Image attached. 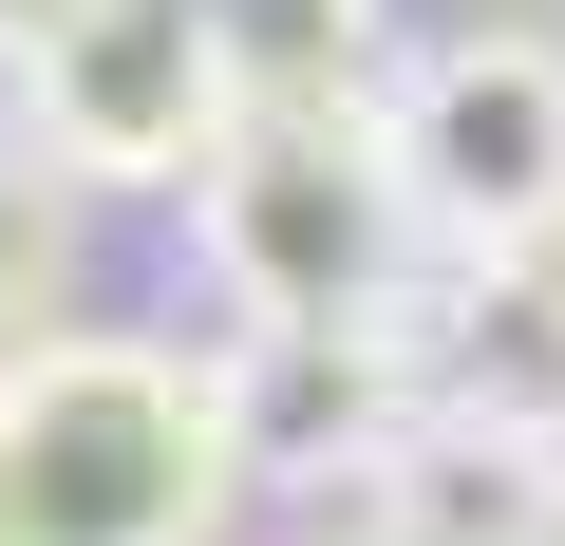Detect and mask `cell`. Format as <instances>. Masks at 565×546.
I'll return each mask as SVG.
<instances>
[{
  "mask_svg": "<svg viewBox=\"0 0 565 546\" xmlns=\"http://www.w3.org/2000/svg\"><path fill=\"white\" fill-rule=\"evenodd\" d=\"M189 245H207L226 321H415V283H434L377 95H245L189 170Z\"/></svg>",
  "mask_w": 565,
  "mask_h": 546,
  "instance_id": "obj_2",
  "label": "cell"
},
{
  "mask_svg": "<svg viewBox=\"0 0 565 546\" xmlns=\"http://www.w3.org/2000/svg\"><path fill=\"white\" fill-rule=\"evenodd\" d=\"M39 20H57V0H0V76H20V57H39Z\"/></svg>",
  "mask_w": 565,
  "mask_h": 546,
  "instance_id": "obj_9",
  "label": "cell"
},
{
  "mask_svg": "<svg viewBox=\"0 0 565 546\" xmlns=\"http://www.w3.org/2000/svg\"><path fill=\"white\" fill-rule=\"evenodd\" d=\"M340 546H396V527H340Z\"/></svg>",
  "mask_w": 565,
  "mask_h": 546,
  "instance_id": "obj_11",
  "label": "cell"
},
{
  "mask_svg": "<svg viewBox=\"0 0 565 546\" xmlns=\"http://www.w3.org/2000/svg\"><path fill=\"white\" fill-rule=\"evenodd\" d=\"M415 396L471 433L565 452V226L546 245H434L415 283Z\"/></svg>",
  "mask_w": 565,
  "mask_h": 546,
  "instance_id": "obj_5",
  "label": "cell"
},
{
  "mask_svg": "<svg viewBox=\"0 0 565 546\" xmlns=\"http://www.w3.org/2000/svg\"><path fill=\"white\" fill-rule=\"evenodd\" d=\"M509 546H565V471H546V508H527V527H509Z\"/></svg>",
  "mask_w": 565,
  "mask_h": 546,
  "instance_id": "obj_10",
  "label": "cell"
},
{
  "mask_svg": "<svg viewBox=\"0 0 565 546\" xmlns=\"http://www.w3.org/2000/svg\"><path fill=\"white\" fill-rule=\"evenodd\" d=\"M264 490L226 358L39 321L0 340V546H226Z\"/></svg>",
  "mask_w": 565,
  "mask_h": 546,
  "instance_id": "obj_1",
  "label": "cell"
},
{
  "mask_svg": "<svg viewBox=\"0 0 565 546\" xmlns=\"http://www.w3.org/2000/svg\"><path fill=\"white\" fill-rule=\"evenodd\" d=\"M377 0H226V95H377Z\"/></svg>",
  "mask_w": 565,
  "mask_h": 546,
  "instance_id": "obj_7",
  "label": "cell"
},
{
  "mask_svg": "<svg viewBox=\"0 0 565 546\" xmlns=\"http://www.w3.org/2000/svg\"><path fill=\"white\" fill-rule=\"evenodd\" d=\"M39 321H76V170L0 132V340H39Z\"/></svg>",
  "mask_w": 565,
  "mask_h": 546,
  "instance_id": "obj_8",
  "label": "cell"
},
{
  "mask_svg": "<svg viewBox=\"0 0 565 546\" xmlns=\"http://www.w3.org/2000/svg\"><path fill=\"white\" fill-rule=\"evenodd\" d=\"M226 396H245L264 490H340L359 508V471L415 415V321H245L226 340Z\"/></svg>",
  "mask_w": 565,
  "mask_h": 546,
  "instance_id": "obj_6",
  "label": "cell"
},
{
  "mask_svg": "<svg viewBox=\"0 0 565 546\" xmlns=\"http://www.w3.org/2000/svg\"><path fill=\"white\" fill-rule=\"evenodd\" d=\"M226 114V0H57L20 57V151L76 189H189Z\"/></svg>",
  "mask_w": 565,
  "mask_h": 546,
  "instance_id": "obj_3",
  "label": "cell"
},
{
  "mask_svg": "<svg viewBox=\"0 0 565 546\" xmlns=\"http://www.w3.org/2000/svg\"><path fill=\"white\" fill-rule=\"evenodd\" d=\"M377 114H396V170H415L434 245H546L565 226V39H527V20L415 39L377 76Z\"/></svg>",
  "mask_w": 565,
  "mask_h": 546,
  "instance_id": "obj_4",
  "label": "cell"
}]
</instances>
